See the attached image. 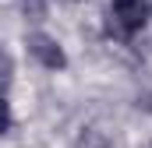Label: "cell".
<instances>
[{
	"mask_svg": "<svg viewBox=\"0 0 152 148\" xmlns=\"http://www.w3.org/2000/svg\"><path fill=\"white\" fill-rule=\"evenodd\" d=\"M149 21V0H110V36L131 39Z\"/></svg>",
	"mask_w": 152,
	"mask_h": 148,
	"instance_id": "cell-1",
	"label": "cell"
},
{
	"mask_svg": "<svg viewBox=\"0 0 152 148\" xmlns=\"http://www.w3.org/2000/svg\"><path fill=\"white\" fill-rule=\"evenodd\" d=\"M25 46H28V53L36 57L46 71H64V67H67V57H64L60 42H57L53 36H46V32H32Z\"/></svg>",
	"mask_w": 152,
	"mask_h": 148,
	"instance_id": "cell-2",
	"label": "cell"
},
{
	"mask_svg": "<svg viewBox=\"0 0 152 148\" xmlns=\"http://www.w3.org/2000/svg\"><path fill=\"white\" fill-rule=\"evenodd\" d=\"M78 148H110V141H106V134H103V131L85 127V131H81V138H78Z\"/></svg>",
	"mask_w": 152,
	"mask_h": 148,
	"instance_id": "cell-3",
	"label": "cell"
},
{
	"mask_svg": "<svg viewBox=\"0 0 152 148\" xmlns=\"http://www.w3.org/2000/svg\"><path fill=\"white\" fill-rule=\"evenodd\" d=\"M11 81H14V60H11V53L0 46V92H7Z\"/></svg>",
	"mask_w": 152,
	"mask_h": 148,
	"instance_id": "cell-4",
	"label": "cell"
},
{
	"mask_svg": "<svg viewBox=\"0 0 152 148\" xmlns=\"http://www.w3.org/2000/svg\"><path fill=\"white\" fill-rule=\"evenodd\" d=\"M11 123H14V116H11V106H7V99H4V92H0V134H7Z\"/></svg>",
	"mask_w": 152,
	"mask_h": 148,
	"instance_id": "cell-5",
	"label": "cell"
},
{
	"mask_svg": "<svg viewBox=\"0 0 152 148\" xmlns=\"http://www.w3.org/2000/svg\"><path fill=\"white\" fill-rule=\"evenodd\" d=\"M25 14H32V18H42V0H25Z\"/></svg>",
	"mask_w": 152,
	"mask_h": 148,
	"instance_id": "cell-6",
	"label": "cell"
}]
</instances>
